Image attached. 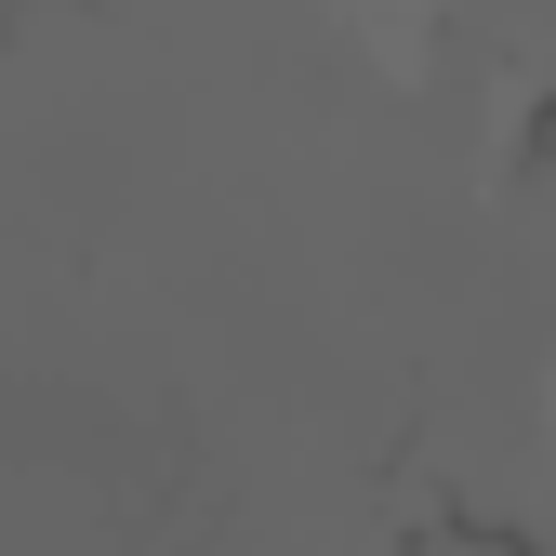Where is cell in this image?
Listing matches in <instances>:
<instances>
[{"label":"cell","mask_w":556,"mask_h":556,"mask_svg":"<svg viewBox=\"0 0 556 556\" xmlns=\"http://www.w3.org/2000/svg\"><path fill=\"white\" fill-rule=\"evenodd\" d=\"M410 491L464 504L504 556H556V119L491 199L464 318L438 344Z\"/></svg>","instance_id":"obj_2"},{"label":"cell","mask_w":556,"mask_h":556,"mask_svg":"<svg viewBox=\"0 0 556 556\" xmlns=\"http://www.w3.org/2000/svg\"><path fill=\"white\" fill-rule=\"evenodd\" d=\"M543 106L410 0H147L0 53V556H397Z\"/></svg>","instance_id":"obj_1"},{"label":"cell","mask_w":556,"mask_h":556,"mask_svg":"<svg viewBox=\"0 0 556 556\" xmlns=\"http://www.w3.org/2000/svg\"><path fill=\"white\" fill-rule=\"evenodd\" d=\"M397 556H504V543H397Z\"/></svg>","instance_id":"obj_3"},{"label":"cell","mask_w":556,"mask_h":556,"mask_svg":"<svg viewBox=\"0 0 556 556\" xmlns=\"http://www.w3.org/2000/svg\"><path fill=\"white\" fill-rule=\"evenodd\" d=\"M53 14H147V0H53Z\"/></svg>","instance_id":"obj_4"}]
</instances>
